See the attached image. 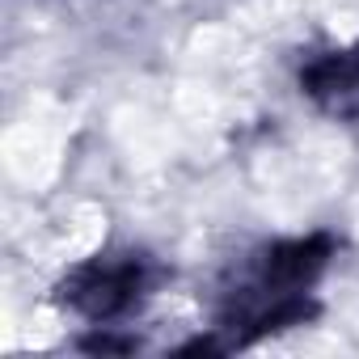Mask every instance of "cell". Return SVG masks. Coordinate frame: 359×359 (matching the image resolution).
Listing matches in <instances>:
<instances>
[{"label": "cell", "instance_id": "2", "mask_svg": "<svg viewBox=\"0 0 359 359\" xmlns=\"http://www.w3.org/2000/svg\"><path fill=\"white\" fill-rule=\"evenodd\" d=\"M156 283H161V266L152 254L106 250V254H93L89 262H81L76 271H68L55 296L85 321L106 325V321H118L131 309H140Z\"/></svg>", "mask_w": 359, "mask_h": 359}, {"label": "cell", "instance_id": "1", "mask_svg": "<svg viewBox=\"0 0 359 359\" xmlns=\"http://www.w3.org/2000/svg\"><path fill=\"white\" fill-rule=\"evenodd\" d=\"M334 241L325 233L258 245L224 283L216 330L224 346H250L266 334L300 325L313 317V283L321 279Z\"/></svg>", "mask_w": 359, "mask_h": 359}, {"label": "cell", "instance_id": "3", "mask_svg": "<svg viewBox=\"0 0 359 359\" xmlns=\"http://www.w3.org/2000/svg\"><path fill=\"white\" fill-rule=\"evenodd\" d=\"M300 89L334 118H359V43L317 55L300 72Z\"/></svg>", "mask_w": 359, "mask_h": 359}]
</instances>
